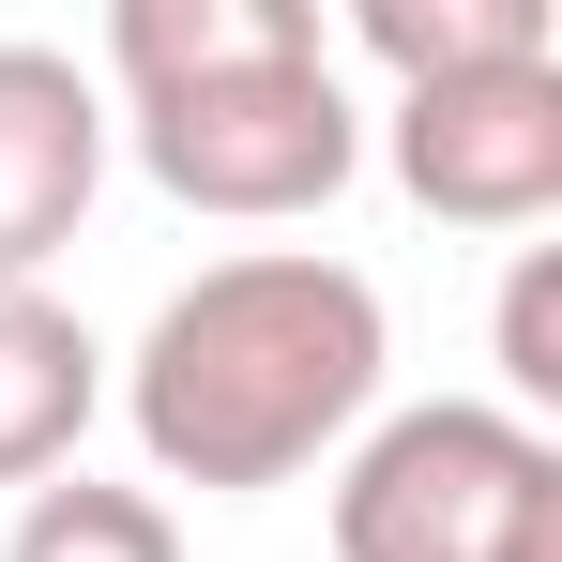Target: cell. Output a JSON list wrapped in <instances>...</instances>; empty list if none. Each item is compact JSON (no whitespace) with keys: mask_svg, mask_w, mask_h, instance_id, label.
<instances>
[{"mask_svg":"<svg viewBox=\"0 0 562 562\" xmlns=\"http://www.w3.org/2000/svg\"><path fill=\"white\" fill-rule=\"evenodd\" d=\"M380 380H395L380 289L319 244H244L153 304V335L122 350V426L168 486L259 502V486H304L366 441Z\"/></svg>","mask_w":562,"mask_h":562,"instance_id":"1","label":"cell"},{"mask_svg":"<svg viewBox=\"0 0 562 562\" xmlns=\"http://www.w3.org/2000/svg\"><path fill=\"white\" fill-rule=\"evenodd\" d=\"M92 92L122 153L213 228H304L366 168V106L319 46V0H122Z\"/></svg>","mask_w":562,"mask_h":562,"instance_id":"2","label":"cell"},{"mask_svg":"<svg viewBox=\"0 0 562 562\" xmlns=\"http://www.w3.org/2000/svg\"><path fill=\"white\" fill-rule=\"evenodd\" d=\"M335 562H562V441L502 395H411L335 457Z\"/></svg>","mask_w":562,"mask_h":562,"instance_id":"3","label":"cell"},{"mask_svg":"<svg viewBox=\"0 0 562 562\" xmlns=\"http://www.w3.org/2000/svg\"><path fill=\"white\" fill-rule=\"evenodd\" d=\"M380 168L441 228H548L562 213V61H502V77H441V92L380 106Z\"/></svg>","mask_w":562,"mask_h":562,"instance_id":"4","label":"cell"},{"mask_svg":"<svg viewBox=\"0 0 562 562\" xmlns=\"http://www.w3.org/2000/svg\"><path fill=\"white\" fill-rule=\"evenodd\" d=\"M106 153H122V122H106L92 61L0 31V289H46V259L106 198Z\"/></svg>","mask_w":562,"mask_h":562,"instance_id":"5","label":"cell"},{"mask_svg":"<svg viewBox=\"0 0 562 562\" xmlns=\"http://www.w3.org/2000/svg\"><path fill=\"white\" fill-rule=\"evenodd\" d=\"M92 411H106V350H92V319H77L61 289H0V486L77 471Z\"/></svg>","mask_w":562,"mask_h":562,"instance_id":"6","label":"cell"},{"mask_svg":"<svg viewBox=\"0 0 562 562\" xmlns=\"http://www.w3.org/2000/svg\"><path fill=\"white\" fill-rule=\"evenodd\" d=\"M350 46H366L395 92H441V77H502V61H562L548 0H366V15H350Z\"/></svg>","mask_w":562,"mask_h":562,"instance_id":"7","label":"cell"},{"mask_svg":"<svg viewBox=\"0 0 562 562\" xmlns=\"http://www.w3.org/2000/svg\"><path fill=\"white\" fill-rule=\"evenodd\" d=\"M0 562H183V517H168L153 486H106V471H46V486L15 502Z\"/></svg>","mask_w":562,"mask_h":562,"instance_id":"8","label":"cell"},{"mask_svg":"<svg viewBox=\"0 0 562 562\" xmlns=\"http://www.w3.org/2000/svg\"><path fill=\"white\" fill-rule=\"evenodd\" d=\"M502 411L517 426L562 411V244H517V274H502Z\"/></svg>","mask_w":562,"mask_h":562,"instance_id":"9","label":"cell"}]
</instances>
